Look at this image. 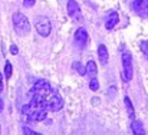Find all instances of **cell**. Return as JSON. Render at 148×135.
I'll return each instance as SVG.
<instances>
[{
	"mask_svg": "<svg viewBox=\"0 0 148 135\" xmlns=\"http://www.w3.org/2000/svg\"><path fill=\"white\" fill-rule=\"evenodd\" d=\"M124 103H125V108H127V112H128V116L131 119H135V112H134V106H132V102L128 96L124 98Z\"/></svg>",
	"mask_w": 148,
	"mask_h": 135,
	"instance_id": "cell-14",
	"label": "cell"
},
{
	"mask_svg": "<svg viewBox=\"0 0 148 135\" xmlns=\"http://www.w3.org/2000/svg\"><path fill=\"white\" fill-rule=\"evenodd\" d=\"M122 79L130 82L134 76V65H132V55L130 52L122 53Z\"/></svg>",
	"mask_w": 148,
	"mask_h": 135,
	"instance_id": "cell-4",
	"label": "cell"
},
{
	"mask_svg": "<svg viewBox=\"0 0 148 135\" xmlns=\"http://www.w3.org/2000/svg\"><path fill=\"white\" fill-rule=\"evenodd\" d=\"M141 52L144 53V56L148 59V40H143L141 42Z\"/></svg>",
	"mask_w": 148,
	"mask_h": 135,
	"instance_id": "cell-17",
	"label": "cell"
},
{
	"mask_svg": "<svg viewBox=\"0 0 148 135\" xmlns=\"http://www.w3.org/2000/svg\"><path fill=\"white\" fill-rule=\"evenodd\" d=\"M10 53H12V55H17V53H19V49H17V46H16V45H12V46H10Z\"/></svg>",
	"mask_w": 148,
	"mask_h": 135,
	"instance_id": "cell-20",
	"label": "cell"
},
{
	"mask_svg": "<svg viewBox=\"0 0 148 135\" xmlns=\"http://www.w3.org/2000/svg\"><path fill=\"white\" fill-rule=\"evenodd\" d=\"M23 132H25V135H40V134H38V132H35L33 130L27 128V127H25V128H23Z\"/></svg>",
	"mask_w": 148,
	"mask_h": 135,
	"instance_id": "cell-18",
	"label": "cell"
},
{
	"mask_svg": "<svg viewBox=\"0 0 148 135\" xmlns=\"http://www.w3.org/2000/svg\"><path fill=\"white\" fill-rule=\"evenodd\" d=\"M118 20H119V17H118V13H115V12L109 13V14H108V17L105 19V27H106L108 30L114 29V27L116 26Z\"/></svg>",
	"mask_w": 148,
	"mask_h": 135,
	"instance_id": "cell-10",
	"label": "cell"
},
{
	"mask_svg": "<svg viewBox=\"0 0 148 135\" xmlns=\"http://www.w3.org/2000/svg\"><path fill=\"white\" fill-rule=\"evenodd\" d=\"M98 58H99V60H101V65H106V63H108L109 55H108V49H106V46L105 45H99Z\"/></svg>",
	"mask_w": 148,
	"mask_h": 135,
	"instance_id": "cell-13",
	"label": "cell"
},
{
	"mask_svg": "<svg viewBox=\"0 0 148 135\" xmlns=\"http://www.w3.org/2000/svg\"><path fill=\"white\" fill-rule=\"evenodd\" d=\"M88 32H86V29H84V27H81V29H78L76 30V33H75V43L78 47H85V45L88 43Z\"/></svg>",
	"mask_w": 148,
	"mask_h": 135,
	"instance_id": "cell-8",
	"label": "cell"
},
{
	"mask_svg": "<svg viewBox=\"0 0 148 135\" xmlns=\"http://www.w3.org/2000/svg\"><path fill=\"white\" fill-rule=\"evenodd\" d=\"M132 9L138 16L148 19V0H134Z\"/></svg>",
	"mask_w": 148,
	"mask_h": 135,
	"instance_id": "cell-6",
	"label": "cell"
},
{
	"mask_svg": "<svg viewBox=\"0 0 148 135\" xmlns=\"http://www.w3.org/2000/svg\"><path fill=\"white\" fill-rule=\"evenodd\" d=\"M131 131H132V135H145V130H144V125L141 121H132L131 124Z\"/></svg>",
	"mask_w": 148,
	"mask_h": 135,
	"instance_id": "cell-11",
	"label": "cell"
},
{
	"mask_svg": "<svg viewBox=\"0 0 148 135\" xmlns=\"http://www.w3.org/2000/svg\"><path fill=\"white\" fill-rule=\"evenodd\" d=\"M22 115L25 116V119L27 122H40L46 118L48 115V109H42V108H32L29 103L22 106Z\"/></svg>",
	"mask_w": 148,
	"mask_h": 135,
	"instance_id": "cell-2",
	"label": "cell"
},
{
	"mask_svg": "<svg viewBox=\"0 0 148 135\" xmlns=\"http://www.w3.org/2000/svg\"><path fill=\"white\" fill-rule=\"evenodd\" d=\"M97 73H98L97 63L94 60H89L86 63V68H85V75H88L89 78H97Z\"/></svg>",
	"mask_w": 148,
	"mask_h": 135,
	"instance_id": "cell-12",
	"label": "cell"
},
{
	"mask_svg": "<svg viewBox=\"0 0 148 135\" xmlns=\"http://www.w3.org/2000/svg\"><path fill=\"white\" fill-rule=\"evenodd\" d=\"M35 27H36L38 33H39L40 36H43V38L49 36L50 30H52V26H50L49 19L45 17V16H39V17L36 19V22H35Z\"/></svg>",
	"mask_w": 148,
	"mask_h": 135,
	"instance_id": "cell-5",
	"label": "cell"
},
{
	"mask_svg": "<svg viewBox=\"0 0 148 135\" xmlns=\"http://www.w3.org/2000/svg\"><path fill=\"white\" fill-rule=\"evenodd\" d=\"M68 14H69L72 19H75V20H81V19H82L79 4H78L75 0H69V1H68Z\"/></svg>",
	"mask_w": 148,
	"mask_h": 135,
	"instance_id": "cell-7",
	"label": "cell"
},
{
	"mask_svg": "<svg viewBox=\"0 0 148 135\" xmlns=\"http://www.w3.org/2000/svg\"><path fill=\"white\" fill-rule=\"evenodd\" d=\"M13 27L19 36H26L30 32V23H29L27 17L20 12H16L13 14Z\"/></svg>",
	"mask_w": 148,
	"mask_h": 135,
	"instance_id": "cell-3",
	"label": "cell"
},
{
	"mask_svg": "<svg viewBox=\"0 0 148 135\" xmlns=\"http://www.w3.org/2000/svg\"><path fill=\"white\" fill-rule=\"evenodd\" d=\"M35 3H36V0H23L25 7H32V6H35Z\"/></svg>",
	"mask_w": 148,
	"mask_h": 135,
	"instance_id": "cell-19",
	"label": "cell"
},
{
	"mask_svg": "<svg viewBox=\"0 0 148 135\" xmlns=\"http://www.w3.org/2000/svg\"><path fill=\"white\" fill-rule=\"evenodd\" d=\"M3 90V75L0 73V92Z\"/></svg>",
	"mask_w": 148,
	"mask_h": 135,
	"instance_id": "cell-21",
	"label": "cell"
},
{
	"mask_svg": "<svg viewBox=\"0 0 148 135\" xmlns=\"http://www.w3.org/2000/svg\"><path fill=\"white\" fill-rule=\"evenodd\" d=\"M63 105H65V101H63V98L59 95V93H56L52 99H50L49 102V111H53V112H58V111H60L62 108H63Z\"/></svg>",
	"mask_w": 148,
	"mask_h": 135,
	"instance_id": "cell-9",
	"label": "cell"
},
{
	"mask_svg": "<svg viewBox=\"0 0 148 135\" xmlns=\"http://www.w3.org/2000/svg\"><path fill=\"white\" fill-rule=\"evenodd\" d=\"M58 92L49 85V82L40 79L38 81L30 92V102L29 105L32 108H42V109H48L49 108L50 99L56 95ZM49 111V109H48Z\"/></svg>",
	"mask_w": 148,
	"mask_h": 135,
	"instance_id": "cell-1",
	"label": "cell"
},
{
	"mask_svg": "<svg viewBox=\"0 0 148 135\" xmlns=\"http://www.w3.org/2000/svg\"><path fill=\"white\" fill-rule=\"evenodd\" d=\"M12 72H13L12 63H10V62H6V65H4V76H6V79H10Z\"/></svg>",
	"mask_w": 148,
	"mask_h": 135,
	"instance_id": "cell-15",
	"label": "cell"
},
{
	"mask_svg": "<svg viewBox=\"0 0 148 135\" xmlns=\"http://www.w3.org/2000/svg\"><path fill=\"white\" fill-rule=\"evenodd\" d=\"M1 111H3V99L0 98V112H1Z\"/></svg>",
	"mask_w": 148,
	"mask_h": 135,
	"instance_id": "cell-22",
	"label": "cell"
},
{
	"mask_svg": "<svg viewBox=\"0 0 148 135\" xmlns=\"http://www.w3.org/2000/svg\"><path fill=\"white\" fill-rule=\"evenodd\" d=\"M89 89L91 90L99 89V84H98V79L97 78H91V81H89Z\"/></svg>",
	"mask_w": 148,
	"mask_h": 135,
	"instance_id": "cell-16",
	"label": "cell"
}]
</instances>
